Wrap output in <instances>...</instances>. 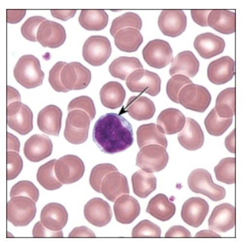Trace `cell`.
I'll return each mask as SVG.
<instances>
[{"instance_id":"6da1fadb","label":"cell","mask_w":249,"mask_h":247,"mask_svg":"<svg viewBox=\"0 0 249 247\" xmlns=\"http://www.w3.org/2000/svg\"><path fill=\"white\" fill-rule=\"evenodd\" d=\"M93 140L104 153L114 155L132 146L133 130L130 123L120 114L109 113L102 116L95 124Z\"/></svg>"},{"instance_id":"7a4b0ae2","label":"cell","mask_w":249,"mask_h":247,"mask_svg":"<svg viewBox=\"0 0 249 247\" xmlns=\"http://www.w3.org/2000/svg\"><path fill=\"white\" fill-rule=\"evenodd\" d=\"M14 75L16 81L27 89L42 86L45 78L40 60L33 55H23L18 60Z\"/></svg>"},{"instance_id":"3957f363","label":"cell","mask_w":249,"mask_h":247,"mask_svg":"<svg viewBox=\"0 0 249 247\" xmlns=\"http://www.w3.org/2000/svg\"><path fill=\"white\" fill-rule=\"evenodd\" d=\"M188 184L192 192L204 194L214 202L222 200L226 197L225 189L214 184L212 176L206 170H194L188 176Z\"/></svg>"},{"instance_id":"277c9868","label":"cell","mask_w":249,"mask_h":247,"mask_svg":"<svg viewBox=\"0 0 249 247\" xmlns=\"http://www.w3.org/2000/svg\"><path fill=\"white\" fill-rule=\"evenodd\" d=\"M7 220L15 227H25L35 218L36 202L24 196L14 197L7 203Z\"/></svg>"},{"instance_id":"5b68a950","label":"cell","mask_w":249,"mask_h":247,"mask_svg":"<svg viewBox=\"0 0 249 247\" xmlns=\"http://www.w3.org/2000/svg\"><path fill=\"white\" fill-rule=\"evenodd\" d=\"M91 120L84 111L76 109L69 112L64 137L67 141L75 145L84 143L88 138Z\"/></svg>"},{"instance_id":"8992f818","label":"cell","mask_w":249,"mask_h":247,"mask_svg":"<svg viewBox=\"0 0 249 247\" xmlns=\"http://www.w3.org/2000/svg\"><path fill=\"white\" fill-rule=\"evenodd\" d=\"M168 160L166 149L159 145H149L139 152L136 165L146 173H157L164 169Z\"/></svg>"},{"instance_id":"52a82bcc","label":"cell","mask_w":249,"mask_h":247,"mask_svg":"<svg viewBox=\"0 0 249 247\" xmlns=\"http://www.w3.org/2000/svg\"><path fill=\"white\" fill-rule=\"evenodd\" d=\"M211 95L209 90L199 85H188L181 89L178 96V104L186 109L195 112H204L211 103Z\"/></svg>"},{"instance_id":"ba28073f","label":"cell","mask_w":249,"mask_h":247,"mask_svg":"<svg viewBox=\"0 0 249 247\" xmlns=\"http://www.w3.org/2000/svg\"><path fill=\"white\" fill-rule=\"evenodd\" d=\"M111 46L107 37L93 35L89 37L83 47V56L87 63L99 67L107 62L111 53Z\"/></svg>"},{"instance_id":"9c48e42d","label":"cell","mask_w":249,"mask_h":247,"mask_svg":"<svg viewBox=\"0 0 249 247\" xmlns=\"http://www.w3.org/2000/svg\"><path fill=\"white\" fill-rule=\"evenodd\" d=\"M160 84L158 74L142 69L132 72L126 80V86L132 92H145L152 96L160 94Z\"/></svg>"},{"instance_id":"30bf717a","label":"cell","mask_w":249,"mask_h":247,"mask_svg":"<svg viewBox=\"0 0 249 247\" xmlns=\"http://www.w3.org/2000/svg\"><path fill=\"white\" fill-rule=\"evenodd\" d=\"M91 80V71L77 62L67 63L60 73V81L67 92L71 90L85 89Z\"/></svg>"},{"instance_id":"8fae6325","label":"cell","mask_w":249,"mask_h":247,"mask_svg":"<svg viewBox=\"0 0 249 247\" xmlns=\"http://www.w3.org/2000/svg\"><path fill=\"white\" fill-rule=\"evenodd\" d=\"M85 167L81 159L73 155H65L57 160L55 174L62 184H70L79 181L84 175Z\"/></svg>"},{"instance_id":"7c38bea8","label":"cell","mask_w":249,"mask_h":247,"mask_svg":"<svg viewBox=\"0 0 249 247\" xmlns=\"http://www.w3.org/2000/svg\"><path fill=\"white\" fill-rule=\"evenodd\" d=\"M142 53L145 63L156 69L164 68L173 60V52L170 44L163 40L150 41Z\"/></svg>"},{"instance_id":"4fadbf2b","label":"cell","mask_w":249,"mask_h":247,"mask_svg":"<svg viewBox=\"0 0 249 247\" xmlns=\"http://www.w3.org/2000/svg\"><path fill=\"white\" fill-rule=\"evenodd\" d=\"M7 125L21 135H26L33 130L32 111L21 102H15L7 106Z\"/></svg>"},{"instance_id":"5bb4252c","label":"cell","mask_w":249,"mask_h":247,"mask_svg":"<svg viewBox=\"0 0 249 247\" xmlns=\"http://www.w3.org/2000/svg\"><path fill=\"white\" fill-rule=\"evenodd\" d=\"M158 26L163 35L178 37L186 30V14L182 10H163L159 18Z\"/></svg>"},{"instance_id":"9a60e30c","label":"cell","mask_w":249,"mask_h":247,"mask_svg":"<svg viewBox=\"0 0 249 247\" xmlns=\"http://www.w3.org/2000/svg\"><path fill=\"white\" fill-rule=\"evenodd\" d=\"M66 32L61 24L45 20L40 24L37 33V41L43 47L56 49L65 43Z\"/></svg>"},{"instance_id":"2e32d148","label":"cell","mask_w":249,"mask_h":247,"mask_svg":"<svg viewBox=\"0 0 249 247\" xmlns=\"http://www.w3.org/2000/svg\"><path fill=\"white\" fill-rule=\"evenodd\" d=\"M209 212L208 202L200 197H191L183 204L181 218L187 225L198 228L202 225Z\"/></svg>"},{"instance_id":"e0dca14e","label":"cell","mask_w":249,"mask_h":247,"mask_svg":"<svg viewBox=\"0 0 249 247\" xmlns=\"http://www.w3.org/2000/svg\"><path fill=\"white\" fill-rule=\"evenodd\" d=\"M85 219L90 224L98 227H103L110 222L112 212L110 206L101 198H93L85 204Z\"/></svg>"},{"instance_id":"ac0fdd59","label":"cell","mask_w":249,"mask_h":247,"mask_svg":"<svg viewBox=\"0 0 249 247\" xmlns=\"http://www.w3.org/2000/svg\"><path fill=\"white\" fill-rule=\"evenodd\" d=\"M40 222L51 231H61L68 222V212L62 204L49 203L41 212Z\"/></svg>"},{"instance_id":"d6986e66","label":"cell","mask_w":249,"mask_h":247,"mask_svg":"<svg viewBox=\"0 0 249 247\" xmlns=\"http://www.w3.org/2000/svg\"><path fill=\"white\" fill-rule=\"evenodd\" d=\"M52 152L53 143L52 140L45 135L31 136L24 144V156L30 161H42L51 156Z\"/></svg>"},{"instance_id":"ffe728a7","label":"cell","mask_w":249,"mask_h":247,"mask_svg":"<svg viewBox=\"0 0 249 247\" xmlns=\"http://www.w3.org/2000/svg\"><path fill=\"white\" fill-rule=\"evenodd\" d=\"M208 78L214 85H224L235 76V61L231 57L223 56L211 62L208 67Z\"/></svg>"},{"instance_id":"44dd1931","label":"cell","mask_w":249,"mask_h":247,"mask_svg":"<svg viewBox=\"0 0 249 247\" xmlns=\"http://www.w3.org/2000/svg\"><path fill=\"white\" fill-rule=\"evenodd\" d=\"M235 207L231 204L224 203L217 206L210 217L209 227L214 231L225 233L235 227Z\"/></svg>"},{"instance_id":"7402d4cb","label":"cell","mask_w":249,"mask_h":247,"mask_svg":"<svg viewBox=\"0 0 249 247\" xmlns=\"http://www.w3.org/2000/svg\"><path fill=\"white\" fill-rule=\"evenodd\" d=\"M101 193L112 202L121 196L128 194L129 189L127 177L118 171L109 173L103 180Z\"/></svg>"},{"instance_id":"603a6c76","label":"cell","mask_w":249,"mask_h":247,"mask_svg":"<svg viewBox=\"0 0 249 247\" xmlns=\"http://www.w3.org/2000/svg\"><path fill=\"white\" fill-rule=\"evenodd\" d=\"M225 47L224 39L212 33L200 34L194 41L195 49L204 59H211L222 53Z\"/></svg>"},{"instance_id":"cb8c5ba5","label":"cell","mask_w":249,"mask_h":247,"mask_svg":"<svg viewBox=\"0 0 249 247\" xmlns=\"http://www.w3.org/2000/svg\"><path fill=\"white\" fill-rule=\"evenodd\" d=\"M62 112L56 106H47L37 115V126L47 135L58 137L62 127Z\"/></svg>"},{"instance_id":"d4e9b609","label":"cell","mask_w":249,"mask_h":247,"mask_svg":"<svg viewBox=\"0 0 249 247\" xmlns=\"http://www.w3.org/2000/svg\"><path fill=\"white\" fill-rule=\"evenodd\" d=\"M114 212L117 222L124 225H129L140 215V204L135 198L124 194L115 201Z\"/></svg>"},{"instance_id":"484cf974","label":"cell","mask_w":249,"mask_h":247,"mask_svg":"<svg viewBox=\"0 0 249 247\" xmlns=\"http://www.w3.org/2000/svg\"><path fill=\"white\" fill-rule=\"evenodd\" d=\"M186 122V117L181 111L168 108L160 113L157 118V127L163 135H175L182 131Z\"/></svg>"},{"instance_id":"4316f807","label":"cell","mask_w":249,"mask_h":247,"mask_svg":"<svg viewBox=\"0 0 249 247\" xmlns=\"http://www.w3.org/2000/svg\"><path fill=\"white\" fill-rule=\"evenodd\" d=\"M178 141L183 148L194 151L204 145V132L196 121L191 118H187L183 130L178 134Z\"/></svg>"},{"instance_id":"83f0119b","label":"cell","mask_w":249,"mask_h":247,"mask_svg":"<svg viewBox=\"0 0 249 247\" xmlns=\"http://www.w3.org/2000/svg\"><path fill=\"white\" fill-rule=\"evenodd\" d=\"M199 70V62L195 54L190 51L181 52L172 60L170 70V76L183 75L193 78Z\"/></svg>"},{"instance_id":"f1b7e54d","label":"cell","mask_w":249,"mask_h":247,"mask_svg":"<svg viewBox=\"0 0 249 247\" xmlns=\"http://www.w3.org/2000/svg\"><path fill=\"white\" fill-rule=\"evenodd\" d=\"M207 24L220 34L230 35L235 32V14L229 10H211Z\"/></svg>"},{"instance_id":"f546056e","label":"cell","mask_w":249,"mask_h":247,"mask_svg":"<svg viewBox=\"0 0 249 247\" xmlns=\"http://www.w3.org/2000/svg\"><path fill=\"white\" fill-rule=\"evenodd\" d=\"M125 112L135 120H150L155 115L156 108L151 100L145 96H132L128 100Z\"/></svg>"},{"instance_id":"4dcf8cb0","label":"cell","mask_w":249,"mask_h":247,"mask_svg":"<svg viewBox=\"0 0 249 247\" xmlns=\"http://www.w3.org/2000/svg\"><path fill=\"white\" fill-rule=\"evenodd\" d=\"M146 212L157 220L166 222L175 215L176 207L170 202L168 197L163 194H158L150 199Z\"/></svg>"},{"instance_id":"1f68e13d","label":"cell","mask_w":249,"mask_h":247,"mask_svg":"<svg viewBox=\"0 0 249 247\" xmlns=\"http://www.w3.org/2000/svg\"><path fill=\"white\" fill-rule=\"evenodd\" d=\"M125 96V90L118 82L111 81L106 83L100 91L101 103L108 109H115L121 107Z\"/></svg>"},{"instance_id":"d6a6232c","label":"cell","mask_w":249,"mask_h":247,"mask_svg":"<svg viewBox=\"0 0 249 247\" xmlns=\"http://www.w3.org/2000/svg\"><path fill=\"white\" fill-rule=\"evenodd\" d=\"M143 42L140 31L133 28L122 29L114 35L115 45L119 50L127 53L137 52Z\"/></svg>"},{"instance_id":"836d02e7","label":"cell","mask_w":249,"mask_h":247,"mask_svg":"<svg viewBox=\"0 0 249 247\" xmlns=\"http://www.w3.org/2000/svg\"><path fill=\"white\" fill-rule=\"evenodd\" d=\"M137 143L139 148L149 145H159L166 149L168 140L165 136L160 132L155 124L141 125L137 132Z\"/></svg>"},{"instance_id":"e575fe53","label":"cell","mask_w":249,"mask_h":247,"mask_svg":"<svg viewBox=\"0 0 249 247\" xmlns=\"http://www.w3.org/2000/svg\"><path fill=\"white\" fill-rule=\"evenodd\" d=\"M142 64L135 57L121 56L115 59L109 65V71L114 78L126 81L132 72L142 70Z\"/></svg>"},{"instance_id":"d590c367","label":"cell","mask_w":249,"mask_h":247,"mask_svg":"<svg viewBox=\"0 0 249 247\" xmlns=\"http://www.w3.org/2000/svg\"><path fill=\"white\" fill-rule=\"evenodd\" d=\"M78 20L86 30L98 32L107 27L109 16L104 10H82Z\"/></svg>"},{"instance_id":"8d00e7d4","label":"cell","mask_w":249,"mask_h":247,"mask_svg":"<svg viewBox=\"0 0 249 247\" xmlns=\"http://www.w3.org/2000/svg\"><path fill=\"white\" fill-rule=\"evenodd\" d=\"M134 194L139 197L146 198L157 189V179L152 173L139 171L132 176Z\"/></svg>"},{"instance_id":"74e56055","label":"cell","mask_w":249,"mask_h":247,"mask_svg":"<svg viewBox=\"0 0 249 247\" xmlns=\"http://www.w3.org/2000/svg\"><path fill=\"white\" fill-rule=\"evenodd\" d=\"M235 88H229L219 93L214 108L219 118L231 119L235 115Z\"/></svg>"},{"instance_id":"f35d334b","label":"cell","mask_w":249,"mask_h":247,"mask_svg":"<svg viewBox=\"0 0 249 247\" xmlns=\"http://www.w3.org/2000/svg\"><path fill=\"white\" fill-rule=\"evenodd\" d=\"M56 159L51 160L41 166L37 172V180L39 184L47 191H55L62 187V184L57 179L55 174Z\"/></svg>"},{"instance_id":"ab89813d","label":"cell","mask_w":249,"mask_h":247,"mask_svg":"<svg viewBox=\"0 0 249 247\" xmlns=\"http://www.w3.org/2000/svg\"><path fill=\"white\" fill-rule=\"evenodd\" d=\"M232 120V118H219L214 109H213L205 119L204 125L210 135L214 137H219L227 132L228 129L231 125Z\"/></svg>"},{"instance_id":"60d3db41","label":"cell","mask_w":249,"mask_h":247,"mask_svg":"<svg viewBox=\"0 0 249 247\" xmlns=\"http://www.w3.org/2000/svg\"><path fill=\"white\" fill-rule=\"evenodd\" d=\"M142 25V18L138 14L132 12L126 13L113 20L110 28V34L114 37L116 33L127 28H133L140 31Z\"/></svg>"},{"instance_id":"b9f144b4","label":"cell","mask_w":249,"mask_h":247,"mask_svg":"<svg viewBox=\"0 0 249 247\" xmlns=\"http://www.w3.org/2000/svg\"><path fill=\"white\" fill-rule=\"evenodd\" d=\"M235 159L233 158L223 159L214 168L216 178L227 184H235Z\"/></svg>"},{"instance_id":"7bdbcfd3","label":"cell","mask_w":249,"mask_h":247,"mask_svg":"<svg viewBox=\"0 0 249 247\" xmlns=\"http://www.w3.org/2000/svg\"><path fill=\"white\" fill-rule=\"evenodd\" d=\"M117 168L110 163H101L91 170L89 183L91 188L97 193H101V184L105 176L112 172H117Z\"/></svg>"},{"instance_id":"ee69618b","label":"cell","mask_w":249,"mask_h":247,"mask_svg":"<svg viewBox=\"0 0 249 247\" xmlns=\"http://www.w3.org/2000/svg\"><path fill=\"white\" fill-rule=\"evenodd\" d=\"M38 189L35 185L29 181H20L13 186L10 192V197L11 198L17 197V196H24L32 199L36 203L38 200Z\"/></svg>"},{"instance_id":"f6af8a7d","label":"cell","mask_w":249,"mask_h":247,"mask_svg":"<svg viewBox=\"0 0 249 247\" xmlns=\"http://www.w3.org/2000/svg\"><path fill=\"white\" fill-rule=\"evenodd\" d=\"M193 82L188 77L183 75H175L167 83L166 92L169 99L175 104H178V96L182 88Z\"/></svg>"},{"instance_id":"bcb514c9","label":"cell","mask_w":249,"mask_h":247,"mask_svg":"<svg viewBox=\"0 0 249 247\" xmlns=\"http://www.w3.org/2000/svg\"><path fill=\"white\" fill-rule=\"evenodd\" d=\"M160 234L161 230L159 226L144 220L134 227L132 235L133 238H160Z\"/></svg>"},{"instance_id":"7dc6e473","label":"cell","mask_w":249,"mask_h":247,"mask_svg":"<svg viewBox=\"0 0 249 247\" xmlns=\"http://www.w3.org/2000/svg\"><path fill=\"white\" fill-rule=\"evenodd\" d=\"M45 20H47V19L41 16H34L28 18L21 28V33L23 37L31 42H36L38 28Z\"/></svg>"},{"instance_id":"c3c4849f","label":"cell","mask_w":249,"mask_h":247,"mask_svg":"<svg viewBox=\"0 0 249 247\" xmlns=\"http://www.w3.org/2000/svg\"><path fill=\"white\" fill-rule=\"evenodd\" d=\"M76 109L84 111L89 116L91 121L96 116V108H95L93 100L89 96H82L72 100L68 106V112L76 110Z\"/></svg>"},{"instance_id":"681fc988","label":"cell","mask_w":249,"mask_h":247,"mask_svg":"<svg viewBox=\"0 0 249 247\" xmlns=\"http://www.w3.org/2000/svg\"><path fill=\"white\" fill-rule=\"evenodd\" d=\"M6 159H7L6 179L8 181H11L16 179L20 174L23 168L22 159L18 153L7 152Z\"/></svg>"},{"instance_id":"f907efd6","label":"cell","mask_w":249,"mask_h":247,"mask_svg":"<svg viewBox=\"0 0 249 247\" xmlns=\"http://www.w3.org/2000/svg\"><path fill=\"white\" fill-rule=\"evenodd\" d=\"M67 63H64V62H58L49 71V83L52 88L58 92H67V90L62 86L61 81H60V73H61L62 68Z\"/></svg>"},{"instance_id":"816d5d0a","label":"cell","mask_w":249,"mask_h":247,"mask_svg":"<svg viewBox=\"0 0 249 247\" xmlns=\"http://www.w3.org/2000/svg\"><path fill=\"white\" fill-rule=\"evenodd\" d=\"M33 236L34 238H46V237L62 238L63 233H62V230L59 232L51 231L44 227L42 222H38L34 226V229H33Z\"/></svg>"},{"instance_id":"f5cc1de1","label":"cell","mask_w":249,"mask_h":247,"mask_svg":"<svg viewBox=\"0 0 249 247\" xmlns=\"http://www.w3.org/2000/svg\"><path fill=\"white\" fill-rule=\"evenodd\" d=\"M210 10H191L193 21L201 27H208L207 19Z\"/></svg>"},{"instance_id":"db71d44e","label":"cell","mask_w":249,"mask_h":247,"mask_svg":"<svg viewBox=\"0 0 249 247\" xmlns=\"http://www.w3.org/2000/svg\"><path fill=\"white\" fill-rule=\"evenodd\" d=\"M166 238H174V237H181V238H191V233L185 227L181 226H174L165 233Z\"/></svg>"},{"instance_id":"11a10c76","label":"cell","mask_w":249,"mask_h":247,"mask_svg":"<svg viewBox=\"0 0 249 247\" xmlns=\"http://www.w3.org/2000/svg\"><path fill=\"white\" fill-rule=\"evenodd\" d=\"M26 13V10H7L6 20L9 24H17L22 21L25 16Z\"/></svg>"},{"instance_id":"9f6ffc18","label":"cell","mask_w":249,"mask_h":247,"mask_svg":"<svg viewBox=\"0 0 249 247\" xmlns=\"http://www.w3.org/2000/svg\"><path fill=\"white\" fill-rule=\"evenodd\" d=\"M70 238H94L96 237L92 230L86 227H76L69 235Z\"/></svg>"},{"instance_id":"6f0895ef","label":"cell","mask_w":249,"mask_h":247,"mask_svg":"<svg viewBox=\"0 0 249 247\" xmlns=\"http://www.w3.org/2000/svg\"><path fill=\"white\" fill-rule=\"evenodd\" d=\"M76 12V10H52L51 11V14L53 17L62 21H67L74 17Z\"/></svg>"},{"instance_id":"680465c9","label":"cell","mask_w":249,"mask_h":247,"mask_svg":"<svg viewBox=\"0 0 249 247\" xmlns=\"http://www.w3.org/2000/svg\"><path fill=\"white\" fill-rule=\"evenodd\" d=\"M20 148V143L16 136L12 134L7 133V152L19 153Z\"/></svg>"},{"instance_id":"91938a15","label":"cell","mask_w":249,"mask_h":247,"mask_svg":"<svg viewBox=\"0 0 249 247\" xmlns=\"http://www.w3.org/2000/svg\"><path fill=\"white\" fill-rule=\"evenodd\" d=\"M15 102H21V96L17 90L12 87L7 86V106Z\"/></svg>"},{"instance_id":"94428289","label":"cell","mask_w":249,"mask_h":247,"mask_svg":"<svg viewBox=\"0 0 249 247\" xmlns=\"http://www.w3.org/2000/svg\"><path fill=\"white\" fill-rule=\"evenodd\" d=\"M225 145L230 153H235V130H232L231 133L226 138Z\"/></svg>"},{"instance_id":"6125c7cd","label":"cell","mask_w":249,"mask_h":247,"mask_svg":"<svg viewBox=\"0 0 249 247\" xmlns=\"http://www.w3.org/2000/svg\"><path fill=\"white\" fill-rule=\"evenodd\" d=\"M196 238H220L219 234L214 233L212 230H204L199 231L196 235Z\"/></svg>"}]
</instances>
